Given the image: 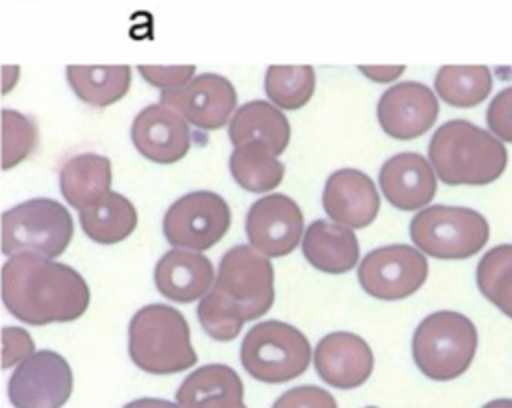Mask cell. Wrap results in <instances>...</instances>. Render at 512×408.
<instances>
[{"label":"cell","instance_id":"1","mask_svg":"<svg viewBox=\"0 0 512 408\" xmlns=\"http://www.w3.org/2000/svg\"><path fill=\"white\" fill-rule=\"evenodd\" d=\"M2 302L12 316L32 326L72 322L86 312L90 288L68 264L16 254L2 266Z\"/></svg>","mask_w":512,"mask_h":408},{"label":"cell","instance_id":"2","mask_svg":"<svg viewBox=\"0 0 512 408\" xmlns=\"http://www.w3.org/2000/svg\"><path fill=\"white\" fill-rule=\"evenodd\" d=\"M428 158L436 176L448 186H484L498 180L508 152L492 132L468 122L448 120L430 138Z\"/></svg>","mask_w":512,"mask_h":408},{"label":"cell","instance_id":"3","mask_svg":"<svg viewBox=\"0 0 512 408\" xmlns=\"http://www.w3.org/2000/svg\"><path fill=\"white\" fill-rule=\"evenodd\" d=\"M128 354L148 374H176L194 366L196 352L182 312L166 304L140 308L128 326Z\"/></svg>","mask_w":512,"mask_h":408},{"label":"cell","instance_id":"4","mask_svg":"<svg viewBox=\"0 0 512 408\" xmlns=\"http://www.w3.org/2000/svg\"><path fill=\"white\" fill-rule=\"evenodd\" d=\"M476 346L478 332L468 316L454 310H438L416 326L412 358L426 378L446 382L470 368Z\"/></svg>","mask_w":512,"mask_h":408},{"label":"cell","instance_id":"5","mask_svg":"<svg viewBox=\"0 0 512 408\" xmlns=\"http://www.w3.org/2000/svg\"><path fill=\"white\" fill-rule=\"evenodd\" d=\"M74 232L70 212L52 198H32L2 214V254L60 256Z\"/></svg>","mask_w":512,"mask_h":408},{"label":"cell","instance_id":"6","mask_svg":"<svg viewBox=\"0 0 512 408\" xmlns=\"http://www.w3.org/2000/svg\"><path fill=\"white\" fill-rule=\"evenodd\" d=\"M414 246L432 258L464 260L478 254L488 238V220L466 206H428L410 220Z\"/></svg>","mask_w":512,"mask_h":408},{"label":"cell","instance_id":"7","mask_svg":"<svg viewBox=\"0 0 512 408\" xmlns=\"http://www.w3.org/2000/svg\"><path fill=\"white\" fill-rule=\"evenodd\" d=\"M244 370L268 384L288 382L306 372L310 364L308 338L282 320H264L250 328L240 346Z\"/></svg>","mask_w":512,"mask_h":408},{"label":"cell","instance_id":"8","mask_svg":"<svg viewBox=\"0 0 512 408\" xmlns=\"http://www.w3.org/2000/svg\"><path fill=\"white\" fill-rule=\"evenodd\" d=\"M212 288L236 304L246 320H256L274 304V268L268 256L238 244L220 258Z\"/></svg>","mask_w":512,"mask_h":408},{"label":"cell","instance_id":"9","mask_svg":"<svg viewBox=\"0 0 512 408\" xmlns=\"http://www.w3.org/2000/svg\"><path fill=\"white\" fill-rule=\"evenodd\" d=\"M230 220V206L220 194L194 190L166 210L162 230L174 248L202 252L224 238Z\"/></svg>","mask_w":512,"mask_h":408},{"label":"cell","instance_id":"10","mask_svg":"<svg viewBox=\"0 0 512 408\" xmlns=\"http://www.w3.org/2000/svg\"><path fill=\"white\" fill-rule=\"evenodd\" d=\"M428 276L426 256L406 244L380 246L358 264V282L378 300H402L412 296Z\"/></svg>","mask_w":512,"mask_h":408},{"label":"cell","instance_id":"11","mask_svg":"<svg viewBox=\"0 0 512 408\" xmlns=\"http://www.w3.org/2000/svg\"><path fill=\"white\" fill-rule=\"evenodd\" d=\"M70 364L54 350L34 352L8 380L14 408H62L72 394Z\"/></svg>","mask_w":512,"mask_h":408},{"label":"cell","instance_id":"12","mask_svg":"<svg viewBox=\"0 0 512 408\" xmlns=\"http://www.w3.org/2000/svg\"><path fill=\"white\" fill-rule=\"evenodd\" d=\"M160 104L176 110L188 124L200 130H218L236 108V90L220 74L206 72L194 76L182 88L160 92Z\"/></svg>","mask_w":512,"mask_h":408},{"label":"cell","instance_id":"13","mask_svg":"<svg viewBox=\"0 0 512 408\" xmlns=\"http://www.w3.org/2000/svg\"><path fill=\"white\" fill-rule=\"evenodd\" d=\"M300 206L286 194H268L256 200L246 214V236L250 246L264 256L290 254L304 234Z\"/></svg>","mask_w":512,"mask_h":408},{"label":"cell","instance_id":"14","mask_svg":"<svg viewBox=\"0 0 512 408\" xmlns=\"http://www.w3.org/2000/svg\"><path fill=\"white\" fill-rule=\"evenodd\" d=\"M438 100L422 82H400L390 86L378 100L376 116L380 128L396 140H412L432 128L438 118Z\"/></svg>","mask_w":512,"mask_h":408},{"label":"cell","instance_id":"15","mask_svg":"<svg viewBox=\"0 0 512 408\" xmlns=\"http://www.w3.org/2000/svg\"><path fill=\"white\" fill-rule=\"evenodd\" d=\"M136 150L158 164H174L186 156L192 144L188 122L164 104L142 108L130 128Z\"/></svg>","mask_w":512,"mask_h":408},{"label":"cell","instance_id":"16","mask_svg":"<svg viewBox=\"0 0 512 408\" xmlns=\"http://www.w3.org/2000/svg\"><path fill=\"white\" fill-rule=\"evenodd\" d=\"M322 208L330 220L346 228H366L380 210V196L368 174L340 168L324 184Z\"/></svg>","mask_w":512,"mask_h":408},{"label":"cell","instance_id":"17","mask_svg":"<svg viewBox=\"0 0 512 408\" xmlns=\"http://www.w3.org/2000/svg\"><path fill=\"white\" fill-rule=\"evenodd\" d=\"M318 376L340 390L362 386L374 368V356L364 338L352 332L326 334L314 350Z\"/></svg>","mask_w":512,"mask_h":408},{"label":"cell","instance_id":"18","mask_svg":"<svg viewBox=\"0 0 512 408\" xmlns=\"http://www.w3.org/2000/svg\"><path fill=\"white\" fill-rule=\"evenodd\" d=\"M384 198L398 210L424 208L436 194V172L418 152L390 156L378 174Z\"/></svg>","mask_w":512,"mask_h":408},{"label":"cell","instance_id":"19","mask_svg":"<svg viewBox=\"0 0 512 408\" xmlns=\"http://www.w3.org/2000/svg\"><path fill=\"white\" fill-rule=\"evenodd\" d=\"M212 262L194 250L172 248L168 250L154 268L156 290L174 302H194L204 298L214 286Z\"/></svg>","mask_w":512,"mask_h":408},{"label":"cell","instance_id":"20","mask_svg":"<svg viewBox=\"0 0 512 408\" xmlns=\"http://www.w3.org/2000/svg\"><path fill=\"white\" fill-rule=\"evenodd\" d=\"M228 136L234 148L252 144L280 156L290 142V124L274 104L252 100L234 112L228 126Z\"/></svg>","mask_w":512,"mask_h":408},{"label":"cell","instance_id":"21","mask_svg":"<svg viewBox=\"0 0 512 408\" xmlns=\"http://www.w3.org/2000/svg\"><path fill=\"white\" fill-rule=\"evenodd\" d=\"M302 254L320 272L344 274L356 266L360 248L352 228L334 220H314L304 232Z\"/></svg>","mask_w":512,"mask_h":408},{"label":"cell","instance_id":"22","mask_svg":"<svg viewBox=\"0 0 512 408\" xmlns=\"http://www.w3.org/2000/svg\"><path fill=\"white\" fill-rule=\"evenodd\" d=\"M244 386L226 364H206L184 378L176 390L180 408H246Z\"/></svg>","mask_w":512,"mask_h":408},{"label":"cell","instance_id":"23","mask_svg":"<svg viewBox=\"0 0 512 408\" xmlns=\"http://www.w3.org/2000/svg\"><path fill=\"white\" fill-rule=\"evenodd\" d=\"M110 184L112 164L96 152L76 154L60 168V192L78 212L110 194Z\"/></svg>","mask_w":512,"mask_h":408},{"label":"cell","instance_id":"24","mask_svg":"<svg viewBox=\"0 0 512 408\" xmlns=\"http://www.w3.org/2000/svg\"><path fill=\"white\" fill-rule=\"evenodd\" d=\"M138 224L134 204L118 194L110 192L96 204L80 210V226L84 234L98 244H116L126 240Z\"/></svg>","mask_w":512,"mask_h":408},{"label":"cell","instance_id":"25","mask_svg":"<svg viewBox=\"0 0 512 408\" xmlns=\"http://www.w3.org/2000/svg\"><path fill=\"white\" fill-rule=\"evenodd\" d=\"M66 78L74 94L90 106H110L126 96L132 80V68L118 66H68Z\"/></svg>","mask_w":512,"mask_h":408},{"label":"cell","instance_id":"26","mask_svg":"<svg viewBox=\"0 0 512 408\" xmlns=\"http://www.w3.org/2000/svg\"><path fill=\"white\" fill-rule=\"evenodd\" d=\"M436 94L450 106L470 108L484 102L492 90L488 66H442L434 78Z\"/></svg>","mask_w":512,"mask_h":408},{"label":"cell","instance_id":"27","mask_svg":"<svg viewBox=\"0 0 512 408\" xmlns=\"http://www.w3.org/2000/svg\"><path fill=\"white\" fill-rule=\"evenodd\" d=\"M230 172L248 192H268L284 178V164L262 146H240L230 154Z\"/></svg>","mask_w":512,"mask_h":408},{"label":"cell","instance_id":"28","mask_svg":"<svg viewBox=\"0 0 512 408\" xmlns=\"http://www.w3.org/2000/svg\"><path fill=\"white\" fill-rule=\"evenodd\" d=\"M476 284L486 300L512 318V244H498L480 258Z\"/></svg>","mask_w":512,"mask_h":408},{"label":"cell","instance_id":"29","mask_svg":"<svg viewBox=\"0 0 512 408\" xmlns=\"http://www.w3.org/2000/svg\"><path fill=\"white\" fill-rule=\"evenodd\" d=\"M316 74L312 66H268L264 78L266 96L284 110L302 108L314 94Z\"/></svg>","mask_w":512,"mask_h":408},{"label":"cell","instance_id":"30","mask_svg":"<svg viewBox=\"0 0 512 408\" xmlns=\"http://www.w3.org/2000/svg\"><path fill=\"white\" fill-rule=\"evenodd\" d=\"M196 314L204 332L218 342L234 340L246 322L240 308L214 288L200 300Z\"/></svg>","mask_w":512,"mask_h":408},{"label":"cell","instance_id":"31","mask_svg":"<svg viewBox=\"0 0 512 408\" xmlns=\"http://www.w3.org/2000/svg\"><path fill=\"white\" fill-rule=\"evenodd\" d=\"M36 124L24 114L4 108L2 110V168L10 170L20 164L36 146Z\"/></svg>","mask_w":512,"mask_h":408},{"label":"cell","instance_id":"32","mask_svg":"<svg viewBox=\"0 0 512 408\" xmlns=\"http://www.w3.org/2000/svg\"><path fill=\"white\" fill-rule=\"evenodd\" d=\"M140 76L152 84L154 88L164 90H176L192 82L196 66L184 64V66H152V64H140L138 66Z\"/></svg>","mask_w":512,"mask_h":408},{"label":"cell","instance_id":"33","mask_svg":"<svg viewBox=\"0 0 512 408\" xmlns=\"http://www.w3.org/2000/svg\"><path fill=\"white\" fill-rule=\"evenodd\" d=\"M272 408H338L330 392L318 386H296L276 398Z\"/></svg>","mask_w":512,"mask_h":408},{"label":"cell","instance_id":"34","mask_svg":"<svg viewBox=\"0 0 512 408\" xmlns=\"http://www.w3.org/2000/svg\"><path fill=\"white\" fill-rule=\"evenodd\" d=\"M486 122L490 132L504 142H512V86L500 90L488 104Z\"/></svg>","mask_w":512,"mask_h":408},{"label":"cell","instance_id":"35","mask_svg":"<svg viewBox=\"0 0 512 408\" xmlns=\"http://www.w3.org/2000/svg\"><path fill=\"white\" fill-rule=\"evenodd\" d=\"M34 354V340L22 328L6 326L2 330V366L10 368Z\"/></svg>","mask_w":512,"mask_h":408},{"label":"cell","instance_id":"36","mask_svg":"<svg viewBox=\"0 0 512 408\" xmlns=\"http://www.w3.org/2000/svg\"><path fill=\"white\" fill-rule=\"evenodd\" d=\"M358 68L364 72V76L376 82H390L404 72V66H358Z\"/></svg>","mask_w":512,"mask_h":408},{"label":"cell","instance_id":"37","mask_svg":"<svg viewBox=\"0 0 512 408\" xmlns=\"http://www.w3.org/2000/svg\"><path fill=\"white\" fill-rule=\"evenodd\" d=\"M122 408H180V404L164 400V398H138V400L128 402Z\"/></svg>","mask_w":512,"mask_h":408},{"label":"cell","instance_id":"38","mask_svg":"<svg viewBox=\"0 0 512 408\" xmlns=\"http://www.w3.org/2000/svg\"><path fill=\"white\" fill-rule=\"evenodd\" d=\"M482 408H512V398H496L486 402Z\"/></svg>","mask_w":512,"mask_h":408},{"label":"cell","instance_id":"39","mask_svg":"<svg viewBox=\"0 0 512 408\" xmlns=\"http://www.w3.org/2000/svg\"><path fill=\"white\" fill-rule=\"evenodd\" d=\"M368 408H376V406H368Z\"/></svg>","mask_w":512,"mask_h":408}]
</instances>
